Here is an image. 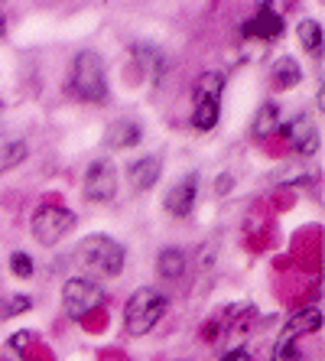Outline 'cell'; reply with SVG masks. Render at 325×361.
Instances as JSON below:
<instances>
[{
	"label": "cell",
	"instance_id": "21",
	"mask_svg": "<svg viewBox=\"0 0 325 361\" xmlns=\"http://www.w3.org/2000/svg\"><path fill=\"white\" fill-rule=\"evenodd\" d=\"M30 342H33V332H17V336L10 338V348L17 352V348H26Z\"/></svg>",
	"mask_w": 325,
	"mask_h": 361
},
{
	"label": "cell",
	"instance_id": "10",
	"mask_svg": "<svg viewBox=\"0 0 325 361\" xmlns=\"http://www.w3.org/2000/svg\"><path fill=\"white\" fill-rule=\"evenodd\" d=\"M283 137L293 143V150L300 157H312L319 150V130L312 127V118L309 114H300L293 118L290 124H283Z\"/></svg>",
	"mask_w": 325,
	"mask_h": 361
},
{
	"label": "cell",
	"instance_id": "13",
	"mask_svg": "<svg viewBox=\"0 0 325 361\" xmlns=\"http://www.w3.org/2000/svg\"><path fill=\"white\" fill-rule=\"evenodd\" d=\"M185 264H189V257H185V251H179V247H166V251H159V257H157L159 280H179L185 274Z\"/></svg>",
	"mask_w": 325,
	"mask_h": 361
},
{
	"label": "cell",
	"instance_id": "20",
	"mask_svg": "<svg viewBox=\"0 0 325 361\" xmlns=\"http://www.w3.org/2000/svg\"><path fill=\"white\" fill-rule=\"evenodd\" d=\"M10 270H13V274H17L20 280H26V277H33L36 264H33V257H30V254L17 251V254H13V257H10Z\"/></svg>",
	"mask_w": 325,
	"mask_h": 361
},
{
	"label": "cell",
	"instance_id": "14",
	"mask_svg": "<svg viewBox=\"0 0 325 361\" xmlns=\"http://www.w3.org/2000/svg\"><path fill=\"white\" fill-rule=\"evenodd\" d=\"M140 140H143V130H140V124H134V121H121V124L111 127V134H108V147H111V150L137 147Z\"/></svg>",
	"mask_w": 325,
	"mask_h": 361
},
{
	"label": "cell",
	"instance_id": "6",
	"mask_svg": "<svg viewBox=\"0 0 325 361\" xmlns=\"http://www.w3.org/2000/svg\"><path fill=\"white\" fill-rule=\"evenodd\" d=\"M104 300V286L92 277H68L62 283V306H66L68 319H85V312H92Z\"/></svg>",
	"mask_w": 325,
	"mask_h": 361
},
{
	"label": "cell",
	"instance_id": "18",
	"mask_svg": "<svg viewBox=\"0 0 325 361\" xmlns=\"http://www.w3.org/2000/svg\"><path fill=\"white\" fill-rule=\"evenodd\" d=\"M274 85L276 88H293V85H300L302 72H300V62H293L290 56H283V59L274 66Z\"/></svg>",
	"mask_w": 325,
	"mask_h": 361
},
{
	"label": "cell",
	"instance_id": "4",
	"mask_svg": "<svg viewBox=\"0 0 325 361\" xmlns=\"http://www.w3.org/2000/svg\"><path fill=\"white\" fill-rule=\"evenodd\" d=\"M166 310H169L166 296L159 290H153V286H143L124 306V332L130 338H143L147 332L157 329V322L166 316Z\"/></svg>",
	"mask_w": 325,
	"mask_h": 361
},
{
	"label": "cell",
	"instance_id": "1",
	"mask_svg": "<svg viewBox=\"0 0 325 361\" xmlns=\"http://www.w3.org/2000/svg\"><path fill=\"white\" fill-rule=\"evenodd\" d=\"M72 261L82 267V277H121L124 270V247L108 235H88L75 244Z\"/></svg>",
	"mask_w": 325,
	"mask_h": 361
},
{
	"label": "cell",
	"instance_id": "15",
	"mask_svg": "<svg viewBox=\"0 0 325 361\" xmlns=\"http://www.w3.org/2000/svg\"><path fill=\"white\" fill-rule=\"evenodd\" d=\"M300 42L309 56H319L322 59V46H325V33L319 20H302L300 23Z\"/></svg>",
	"mask_w": 325,
	"mask_h": 361
},
{
	"label": "cell",
	"instance_id": "5",
	"mask_svg": "<svg viewBox=\"0 0 325 361\" xmlns=\"http://www.w3.org/2000/svg\"><path fill=\"white\" fill-rule=\"evenodd\" d=\"M75 212H68L66 205H39L30 219V231L42 247H56L62 238L75 231Z\"/></svg>",
	"mask_w": 325,
	"mask_h": 361
},
{
	"label": "cell",
	"instance_id": "7",
	"mask_svg": "<svg viewBox=\"0 0 325 361\" xmlns=\"http://www.w3.org/2000/svg\"><path fill=\"white\" fill-rule=\"evenodd\" d=\"M82 192L88 202H111L117 195V166L111 160H94L85 173Z\"/></svg>",
	"mask_w": 325,
	"mask_h": 361
},
{
	"label": "cell",
	"instance_id": "2",
	"mask_svg": "<svg viewBox=\"0 0 325 361\" xmlns=\"http://www.w3.org/2000/svg\"><path fill=\"white\" fill-rule=\"evenodd\" d=\"M68 88H72L75 98L88 101V104H104L108 101V72H104V59L94 49H85L72 59Z\"/></svg>",
	"mask_w": 325,
	"mask_h": 361
},
{
	"label": "cell",
	"instance_id": "23",
	"mask_svg": "<svg viewBox=\"0 0 325 361\" xmlns=\"http://www.w3.org/2000/svg\"><path fill=\"white\" fill-rule=\"evenodd\" d=\"M0 36H7V20H4V13H0Z\"/></svg>",
	"mask_w": 325,
	"mask_h": 361
},
{
	"label": "cell",
	"instance_id": "12",
	"mask_svg": "<svg viewBox=\"0 0 325 361\" xmlns=\"http://www.w3.org/2000/svg\"><path fill=\"white\" fill-rule=\"evenodd\" d=\"M159 173H163V160L159 157H140L127 166V179L134 185V192H150L153 185L159 183Z\"/></svg>",
	"mask_w": 325,
	"mask_h": 361
},
{
	"label": "cell",
	"instance_id": "16",
	"mask_svg": "<svg viewBox=\"0 0 325 361\" xmlns=\"http://www.w3.org/2000/svg\"><path fill=\"white\" fill-rule=\"evenodd\" d=\"M30 157V147H26V140H7L0 143V176L4 173H10V169H17L20 163Z\"/></svg>",
	"mask_w": 325,
	"mask_h": 361
},
{
	"label": "cell",
	"instance_id": "9",
	"mask_svg": "<svg viewBox=\"0 0 325 361\" xmlns=\"http://www.w3.org/2000/svg\"><path fill=\"white\" fill-rule=\"evenodd\" d=\"M280 33H283V20L276 17V10L270 7V4H260V7L254 10V17H250L241 30L244 39H257V42H270Z\"/></svg>",
	"mask_w": 325,
	"mask_h": 361
},
{
	"label": "cell",
	"instance_id": "3",
	"mask_svg": "<svg viewBox=\"0 0 325 361\" xmlns=\"http://www.w3.org/2000/svg\"><path fill=\"white\" fill-rule=\"evenodd\" d=\"M225 98V72H202L192 85V127L199 134L215 130Z\"/></svg>",
	"mask_w": 325,
	"mask_h": 361
},
{
	"label": "cell",
	"instance_id": "11",
	"mask_svg": "<svg viewBox=\"0 0 325 361\" xmlns=\"http://www.w3.org/2000/svg\"><path fill=\"white\" fill-rule=\"evenodd\" d=\"M319 329H322V310H319V306H306V310H300L296 316L286 319V326L280 329V338H276V342L280 345L296 342V338L312 336V332H319Z\"/></svg>",
	"mask_w": 325,
	"mask_h": 361
},
{
	"label": "cell",
	"instance_id": "8",
	"mask_svg": "<svg viewBox=\"0 0 325 361\" xmlns=\"http://www.w3.org/2000/svg\"><path fill=\"white\" fill-rule=\"evenodd\" d=\"M195 199H199V176L189 173V176H183L173 189H169L163 205H166V212L173 219H189L192 209H195Z\"/></svg>",
	"mask_w": 325,
	"mask_h": 361
},
{
	"label": "cell",
	"instance_id": "19",
	"mask_svg": "<svg viewBox=\"0 0 325 361\" xmlns=\"http://www.w3.org/2000/svg\"><path fill=\"white\" fill-rule=\"evenodd\" d=\"M26 310H33V300L30 296H7V300L0 302V316L4 319H13V316H20V312H26Z\"/></svg>",
	"mask_w": 325,
	"mask_h": 361
},
{
	"label": "cell",
	"instance_id": "22",
	"mask_svg": "<svg viewBox=\"0 0 325 361\" xmlns=\"http://www.w3.org/2000/svg\"><path fill=\"white\" fill-rule=\"evenodd\" d=\"M221 361H250V355L244 352V348H231V352H225Z\"/></svg>",
	"mask_w": 325,
	"mask_h": 361
},
{
	"label": "cell",
	"instance_id": "17",
	"mask_svg": "<svg viewBox=\"0 0 325 361\" xmlns=\"http://www.w3.org/2000/svg\"><path fill=\"white\" fill-rule=\"evenodd\" d=\"M254 137H270L276 134V127H280V108H276L274 101H267L264 108L257 111V118H254Z\"/></svg>",
	"mask_w": 325,
	"mask_h": 361
}]
</instances>
